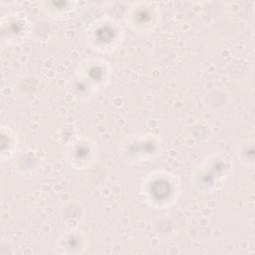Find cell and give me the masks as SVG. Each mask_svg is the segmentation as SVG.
Listing matches in <instances>:
<instances>
[{"mask_svg": "<svg viewBox=\"0 0 255 255\" xmlns=\"http://www.w3.org/2000/svg\"><path fill=\"white\" fill-rule=\"evenodd\" d=\"M141 192L145 201L155 208H166L172 205L179 193V182L167 171L150 172L141 184Z\"/></svg>", "mask_w": 255, "mask_h": 255, "instance_id": "cell-1", "label": "cell"}, {"mask_svg": "<svg viewBox=\"0 0 255 255\" xmlns=\"http://www.w3.org/2000/svg\"><path fill=\"white\" fill-rule=\"evenodd\" d=\"M110 76L111 66L105 59H86L76 70L73 90L79 97L92 96L109 82Z\"/></svg>", "mask_w": 255, "mask_h": 255, "instance_id": "cell-2", "label": "cell"}, {"mask_svg": "<svg viewBox=\"0 0 255 255\" xmlns=\"http://www.w3.org/2000/svg\"><path fill=\"white\" fill-rule=\"evenodd\" d=\"M86 35L92 49L101 53H111L122 43L124 30L117 21L103 17L90 24Z\"/></svg>", "mask_w": 255, "mask_h": 255, "instance_id": "cell-3", "label": "cell"}, {"mask_svg": "<svg viewBox=\"0 0 255 255\" xmlns=\"http://www.w3.org/2000/svg\"><path fill=\"white\" fill-rule=\"evenodd\" d=\"M126 18L127 25L133 33H150L159 24L160 9L151 2H134L129 7Z\"/></svg>", "mask_w": 255, "mask_h": 255, "instance_id": "cell-4", "label": "cell"}, {"mask_svg": "<svg viewBox=\"0 0 255 255\" xmlns=\"http://www.w3.org/2000/svg\"><path fill=\"white\" fill-rule=\"evenodd\" d=\"M95 149L92 143L88 141L75 142L68 150V161L77 168H83L94 158Z\"/></svg>", "mask_w": 255, "mask_h": 255, "instance_id": "cell-5", "label": "cell"}]
</instances>
